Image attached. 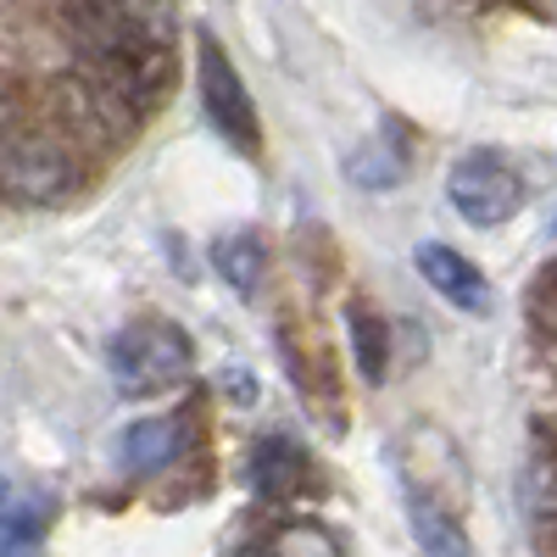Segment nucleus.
<instances>
[{
	"label": "nucleus",
	"mask_w": 557,
	"mask_h": 557,
	"mask_svg": "<svg viewBox=\"0 0 557 557\" xmlns=\"http://www.w3.org/2000/svg\"><path fill=\"white\" fill-rule=\"evenodd\" d=\"M0 178H7V196L17 207H57L84 184V168H78V151L51 123H28L23 112H12L7 151H0Z\"/></svg>",
	"instance_id": "obj_1"
},
{
	"label": "nucleus",
	"mask_w": 557,
	"mask_h": 557,
	"mask_svg": "<svg viewBox=\"0 0 557 557\" xmlns=\"http://www.w3.org/2000/svg\"><path fill=\"white\" fill-rule=\"evenodd\" d=\"M107 362H112L117 391H128V396H162V391L190 380L196 351H190V335H184L178 323L146 318V323H128V330L112 341Z\"/></svg>",
	"instance_id": "obj_2"
},
{
	"label": "nucleus",
	"mask_w": 557,
	"mask_h": 557,
	"mask_svg": "<svg viewBox=\"0 0 557 557\" xmlns=\"http://www.w3.org/2000/svg\"><path fill=\"white\" fill-rule=\"evenodd\" d=\"M446 201L457 207L462 223H474V228H502L507 218H519L524 184H519V173L507 168V162L474 151V157H462V162L446 173Z\"/></svg>",
	"instance_id": "obj_3"
},
{
	"label": "nucleus",
	"mask_w": 557,
	"mask_h": 557,
	"mask_svg": "<svg viewBox=\"0 0 557 557\" xmlns=\"http://www.w3.org/2000/svg\"><path fill=\"white\" fill-rule=\"evenodd\" d=\"M196 67H201V101H207V117L218 123V134H228L240 151H257V107L212 34L196 39Z\"/></svg>",
	"instance_id": "obj_4"
},
{
	"label": "nucleus",
	"mask_w": 557,
	"mask_h": 557,
	"mask_svg": "<svg viewBox=\"0 0 557 557\" xmlns=\"http://www.w3.org/2000/svg\"><path fill=\"white\" fill-rule=\"evenodd\" d=\"M412 262H418V273H424V285H430L435 296H446L457 312H491L485 273L462 257V251H451V246H441V240H424V246L412 251Z\"/></svg>",
	"instance_id": "obj_5"
},
{
	"label": "nucleus",
	"mask_w": 557,
	"mask_h": 557,
	"mask_svg": "<svg viewBox=\"0 0 557 557\" xmlns=\"http://www.w3.org/2000/svg\"><path fill=\"white\" fill-rule=\"evenodd\" d=\"M178 457V424L173 418H139V424L123 430L117 441V462L128 474H157Z\"/></svg>",
	"instance_id": "obj_6"
},
{
	"label": "nucleus",
	"mask_w": 557,
	"mask_h": 557,
	"mask_svg": "<svg viewBox=\"0 0 557 557\" xmlns=\"http://www.w3.org/2000/svg\"><path fill=\"white\" fill-rule=\"evenodd\" d=\"M346 330H351V357H357V380L362 385H385V368H391V330L374 307L351 301L346 307Z\"/></svg>",
	"instance_id": "obj_7"
},
{
	"label": "nucleus",
	"mask_w": 557,
	"mask_h": 557,
	"mask_svg": "<svg viewBox=\"0 0 557 557\" xmlns=\"http://www.w3.org/2000/svg\"><path fill=\"white\" fill-rule=\"evenodd\" d=\"M212 268L223 273V285H228V290L251 301V296L262 290L268 251H262V240L251 235V228H240V235H223V240L212 246Z\"/></svg>",
	"instance_id": "obj_8"
},
{
	"label": "nucleus",
	"mask_w": 557,
	"mask_h": 557,
	"mask_svg": "<svg viewBox=\"0 0 557 557\" xmlns=\"http://www.w3.org/2000/svg\"><path fill=\"white\" fill-rule=\"evenodd\" d=\"M45 530H51V496L12 485L7 507H0V546H7V552H28V546L45 541Z\"/></svg>",
	"instance_id": "obj_9"
},
{
	"label": "nucleus",
	"mask_w": 557,
	"mask_h": 557,
	"mask_svg": "<svg viewBox=\"0 0 557 557\" xmlns=\"http://www.w3.org/2000/svg\"><path fill=\"white\" fill-rule=\"evenodd\" d=\"M401 496H407V513H412V535H418V546L424 552H469V541H462V530L451 524V513L435 502V496H424L412 480L401 485Z\"/></svg>",
	"instance_id": "obj_10"
},
{
	"label": "nucleus",
	"mask_w": 557,
	"mask_h": 557,
	"mask_svg": "<svg viewBox=\"0 0 557 557\" xmlns=\"http://www.w3.org/2000/svg\"><path fill=\"white\" fill-rule=\"evenodd\" d=\"M401 173H407V162H401L396 134L368 139V146L351 157V184H362V190H391V184H401Z\"/></svg>",
	"instance_id": "obj_11"
},
{
	"label": "nucleus",
	"mask_w": 557,
	"mask_h": 557,
	"mask_svg": "<svg viewBox=\"0 0 557 557\" xmlns=\"http://www.w3.org/2000/svg\"><path fill=\"white\" fill-rule=\"evenodd\" d=\"M257 469H262V485H273V491H285L296 474H307V462H301V451L285 441V435H273L262 451H257Z\"/></svg>",
	"instance_id": "obj_12"
},
{
	"label": "nucleus",
	"mask_w": 557,
	"mask_h": 557,
	"mask_svg": "<svg viewBox=\"0 0 557 557\" xmlns=\"http://www.w3.org/2000/svg\"><path fill=\"white\" fill-rule=\"evenodd\" d=\"M273 552H341L335 535H323V530H285V535H268Z\"/></svg>",
	"instance_id": "obj_13"
}]
</instances>
